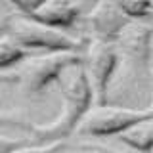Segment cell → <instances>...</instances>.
Returning <instances> with one entry per match:
<instances>
[{
    "label": "cell",
    "instance_id": "4fadbf2b",
    "mask_svg": "<svg viewBox=\"0 0 153 153\" xmlns=\"http://www.w3.org/2000/svg\"><path fill=\"white\" fill-rule=\"evenodd\" d=\"M13 4H16L17 8H21L23 12H27V13H33L35 10L40 6L44 0H12Z\"/></svg>",
    "mask_w": 153,
    "mask_h": 153
},
{
    "label": "cell",
    "instance_id": "8fae6325",
    "mask_svg": "<svg viewBox=\"0 0 153 153\" xmlns=\"http://www.w3.org/2000/svg\"><path fill=\"white\" fill-rule=\"evenodd\" d=\"M117 2H119V6L123 8V12L130 19L143 17V16H147V13L153 12L151 0H117Z\"/></svg>",
    "mask_w": 153,
    "mask_h": 153
},
{
    "label": "cell",
    "instance_id": "9c48e42d",
    "mask_svg": "<svg viewBox=\"0 0 153 153\" xmlns=\"http://www.w3.org/2000/svg\"><path fill=\"white\" fill-rule=\"evenodd\" d=\"M119 140L136 151H142V153L151 151L153 149V119H147V121H142L130 128H126L124 132L119 134Z\"/></svg>",
    "mask_w": 153,
    "mask_h": 153
},
{
    "label": "cell",
    "instance_id": "7c38bea8",
    "mask_svg": "<svg viewBox=\"0 0 153 153\" xmlns=\"http://www.w3.org/2000/svg\"><path fill=\"white\" fill-rule=\"evenodd\" d=\"M63 140H56V142H40L35 146H19L13 149L2 151V153H59L63 149Z\"/></svg>",
    "mask_w": 153,
    "mask_h": 153
},
{
    "label": "cell",
    "instance_id": "52a82bcc",
    "mask_svg": "<svg viewBox=\"0 0 153 153\" xmlns=\"http://www.w3.org/2000/svg\"><path fill=\"white\" fill-rule=\"evenodd\" d=\"M149 38H151V29L147 25L136 23L132 19L123 33L115 38L117 50L123 52L126 57L134 61H147L149 57Z\"/></svg>",
    "mask_w": 153,
    "mask_h": 153
},
{
    "label": "cell",
    "instance_id": "277c9868",
    "mask_svg": "<svg viewBox=\"0 0 153 153\" xmlns=\"http://www.w3.org/2000/svg\"><path fill=\"white\" fill-rule=\"evenodd\" d=\"M84 69L88 75L90 86L94 92V102L98 105H103L105 92H107V84L111 80V75L115 71L119 59V50L113 40H105V38H92L86 46L84 52Z\"/></svg>",
    "mask_w": 153,
    "mask_h": 153
},
{
    "label": "cell",
    "instance_id": "5b68a950",
    "mask_svg": "<svg viewBox=\"0 0 153 153\" xmlns=\"http://www.w3.org/2000/svg\"><path fill=\"white\" fill-rule=\"evenodd\" d=\"M8 35H12L21 46L25 48H44L46 52L56 50H76L79 42L69 35L57 31L54 27H48L44 23H38L35 19L25 17H12L8 21Z\"/></svg>",
    "mask_w": 153,
    "mask_h": 153
},
{
    "label": "cell",
    "instance_id": "ba28073f",
    "mask_svg": "<svg viewBox=\"0 0 153 153\" xmlns=\"http://www.w3.org/2000/svg\"><path fill=\"white\" fill-rule=\"evenodd\" d=\"M80 10L73 0H44L33 13H29L31 19L38 23H44L48 27L61 29L69 27L79 17Z\"/></svg>",
    "mask_w": 153,
    "mask_h": 153
},
{
    "label": "cell",
    "instance_id": "6da1fadb",
    "mask_svg": "<svg viewBox=\"0 0 153 153\" xmlns=\"http://www.w3.org/2000/svg\"><path fill=\"white\" fill-rule=\"evenodd\" d=\"M63 82V109L52 123L31 126V130L40 142L63 140L82 123V119L90 113V105L94 103V92L86 75L84 63H76L65 71Z\"/></svg>",
    "mask_w": 153,
    "mask_h": 153
},
{
    "label": "cell",
    "instance_id": "8992f818",
    "mask_svg": "<svg viewBox=\"0 0 153 153\" xmlns=\"http://www.w3.org/2000/svg\"><path fill=\"white\" fill-rule=\"evenodd\" d=\"M88 21L98 38L115 42V38L121 35L123 29L132 19L123 12V8L119 6L117 0H98L94 10L88 16Z\"/></svg>",
    "mask_w": 153,
    "mask_h": 153
},
{
    "label": "cell",
    "instance_id": "30bf717a",
    "mask_svg": "<svg viewBox=\"0 0 153 153\" xmlns=\"http://www.w3.org/2000/svg\"><path fill=\"white\" fill-rule=\"evenodd\" d=\"M25 54H27V48L19 44L12 35L4 33L2 38H0V67L6 71L8 67L17 65L25 57Z\"/></svg>",
    "mask_w": 153,
    "mask_h": 153
},
{
    "label": "cell",
    "instance_id": "5bb4252c",
    "mask_svg": "<svg viewBox=\"0 0 153 153\" xmlns=\"http://www.w3.org/2000/svg\"><path fill=\"white\" fill-rule=\"evenodd\" d=\"M73 153H103V151H92V149H82V151H73Z\"/></svg>",
    "mask_w": 153,
    "mask_h": 153
},
{
    "label": "cell",
    "instance_id": "7a4b0ae2",
    "mask_svg": "<svg viewBox=\"0 0 153 153\" xmlns=\"http://www.w3.org/2000/svg\"><path fill=\"white\" fill-rule=\"evenodd\" d=\"M84 57L76 50H56L46 52L42 56H36L29 59L19 69V82L25 88V92H40L50 82L61 79L69 67L80 63Z\"/></svg>",
    "mask_w": 153,
    "mask_h": 153
},
{
    "label": "cell",
    "instance_id": "3957f363",
    "mask_svg": "<svg viewBox=\"0 0 153 153\" xmlns=\"http://www.w3.org/2000/svg\"><path fill=\"white\" fill-rule=\"evenodd\" d=\"M153 119V103L143 109H128L117 105H98L79 124V132L92 136H113L121 134L134 124Z\"/></svg>",
    "mask_w": 153,
    "mask_h": 153
}]
</instances>
